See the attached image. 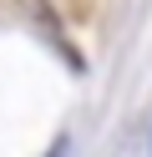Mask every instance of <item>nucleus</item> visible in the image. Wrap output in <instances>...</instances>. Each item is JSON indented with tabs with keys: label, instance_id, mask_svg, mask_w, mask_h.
<instances>
[{
	"label": "nucleus",
	"instance_id": "1",
	"mask_svg": "<svg viewBox=\"0 0 152 157\" xmlns=\"http://www.w3.org/2000/svg\"><path fill=\"white\" fill-rule=\"evenodd\" d=\"M61 152H66V142H61V147H56V152H51V157H61Z\"/></svg>",
	"mask_w": 152,
	"mask_h": 157
}]
</instances>
